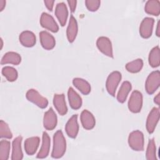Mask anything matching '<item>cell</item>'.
I'll return each instance as SVG.
<instances>
[{"instance_id":"cell-16","label":"cell","mask_w":160,"mask_h":160,"mask_svg":"<svg viewBox=\"0 0 160 160\" xmlns=\"http://www.w3.org/2000/svg\"><path fill=\"white\" fill-rule=\"evenodd\" d=\"M55 15L61 26L66 25L68 17V10L64 2L58 3L55 8Z\"/></svg>"},{"instance_id":"cell-25","label":"cell","mask_w":160,"mask_h":160,"mask_svg":"<svg viewBox=\"0 0 160 160\" xmlns=\"http://www.w3.org/2000/svg\"><path fill=\"white\" fill-rule=\"evenodd\" d=\"M73 85L83 94L87 95L91 92L90 84L84 79L76 78L72 80Z\"/></svg>"},{"instance_id":"cell-13","label":"cell","mask_w":160,"mask_h":160,"mask_svg":"<svg viewBox=\"0 0 160 160\" xmlns=\"http://www.w3.org/2000/svg\"><path fill=\"white\" fill-rule=\"evenodd\" d=\"M39 39L42 47L46 50L53 49L56 45V41L49 32L42 31L39 32Z\"/></svg>"},{"instance_id":"cell-22","label":"cell","mask_w":160,"mask_h":160,"mask_svg":"<svg viewBox=\"0 0 160 160\" xmlns=\"http://www.w3.org/2000/svg\"><path fill=\"white\" fill-rule=\"evenodd\" d=\"M69 103L71 108L73 109H78L82 106L81 97L74 90L73 88H69L68 91Z\"/></svg>"},{"instance_id":"cell-18","label":"cell","mask_w":160,"mask_h":160,"mask_svg":"<svg viewBox=\"0 0 160 160\" xmlns=\"http://www.w3.org/2000/svg\"><path fill=\"white\" fill-rule=\"evenodd\" d=\"M21 44L27 48H31L35 45L36 38L35 34L30 31H24L22 32L19 36Z\"/></svg>"},{"instance_id":"cell-4","label":"cell","mask_w":160,"mask_h":160,"mask_svg":"<svg viewBox=\"0 0 160 160\" xmlns=\"http://www.w3.org/2000/svg\"><path fill=\"white\" fill-rule=\"evenodd\" d=\"M121 74L119 71L112 72L108 77L106 82V88L108 92L112 96H115L117 87L121 80Z\"/></svg>"},{"instance_id":"cell-3","label":"cell","mask_w":160,"mask_h":160,"mask_svg":"<svg viewBox=\"0 0 160 160\" xmlns=\"http://www.w3.org/2000/svg\"><path fill=\"white\" fill-rule=\"evenodd\" d=\"M160 72L158 70L152 71L148 76L145 82V89L149 94H152L159 87Z\"/></svg>"},{"instance_id":"cell-15","label":"cell","mask_w":160,"mask_h":160,"mask_svg":"<svg viewBox=\"0 0 160 160\" xmlns=\"http://www.w3.org/2000/svg\"><path fill=\"white\" fill-rule=\"evenodd\" d=\"M53 104L61 116L65 115L68 112L64 94H56L53 98Z\"/></svg>"},{"instance_id":"cell-11","label":"cell","mask_w":160,"mask_h":160,"mask_svg":"<svg viewBox=\"0 0 160 160\" xmlns=\"http://www.w3.org/2000/svg\"><path fill=\"white\" fill-rule=\"evenodd\" d=\"M58 118L53 109L50 108L48 111L44 113L43 118L44 128L49 131L53 130L57 125Z\"/></svg>"},{"instance_id":"cell-30","label":"cell","mask_w":160,"mask_h":160,"mask_svg":"<svg viewBox=\"0 0 160 160\" xmlns=\"http://www.w3.org/2000/svg\"><path fill=\"white\" fill-rule=\"evenodd\" d=\"M11 143L7 140L0 142V160H8L9 156Z\"/></svg>"},{"instance_id":"cell-21","label":"cell","mask_w":160,"mask_h":160,"mask_svg":"<svg viewBox=\"0 0 160 160\" xmlns=\"http://www.w3.org/2000/svg\"><path fill=\"white\" fill-rule=\"evenodd\" d=\"M42 138V145L36 156L37 158L39 159H43L46 158L49 154L50 149L51 139L48 134L45 131L43 132Z\"/></svg>"},{"instance_id":"cell-39","label":"cell","mask_w":160,"mask_h":160,"mask_svg":"<svg viewBox=\"0 0 160 160\" xmlns=\"http://www.w3.org/2000/svg\"><path fill=\"white\" fill-rule=\"evenodd\" d=\"M1 49L2 48V46H3V41H2V38H1Z\"/></svg>"},{"instance_id":"cell-29","label":"cell","mask_w":160,"mask_h":160,"mask_svg":"<svg viewBox=\"0 0 160 160\" xmlns=\"http://www.w3.org/2000/svg\"><path fill=\"white\" fill-rule=\"evenodd\" d=\"M2 74L9 82H13L16 81L18 76V73L16 69L10 66H5L2 68Z\"/></svg>"},{"instance_id":"cell-33","label":"cell","mask_w":160,"mask_h":160,"mask_svg":"<svg viewBox=\"0 0 160 160\" xmlns=\"http://www.w3.org/2000/svg\"><path fill=\"white\" fill-rule=\"evenodd\" d=\"M85 4L89 11L94 12L99 9L101 1L99 0H86L85 1Z\"/></svg>"},{"instance_id":"cell-7","label":"cell","mask_w":160,"mask_h":160,"mask_svg":"<svg viewBox=\"0 0 160 160\" xmlns=\"http://www.w3.org/2000/svg\"><path fill=\"white\" fill-rule=\"evenodd\" d=\"M159 120V109L158 108H153L149 112L146 123V127L149 134L152 133Z\"/></svg>"},{"instance_id":"cell-12","label":"cell","mask_w":160,"mask_h":160,"mask_svg":"<svg viewBox=\"0 0 160 160\" xmlns=\"http://www.w3.org/2000/svg\"><path fill=\"white\" fill-rule=\"evenodd\" d=\"M65 130L68 136L71 138H75L79 132V125L78 122V115H72L65 126Z\"/></svg>"},{"instance_id":"cell-19","label":"cell","mask_w":160,"mask_h":160,"mask_svg":"<svg viewBox=\"0 0 160 160\" xmlns=\"http://www.w3.org/2000/svg\"><path fill=\"white\" fill-rule=\"evenodd\" d=\"M40 139L38 136H33L27 138L24 141V149L27 154L32 156L36 152L39 145Z\"/></svg>"},{"instance_id":"cell-14","label":"cell","mask_w":160,"mask_h":160,"mask_svg":"<svg viewBox=\"0 0 160 160\" xmlns=\"http://www.w3.org/2000/svg\"><path fill=\"white\" fill-rule=\"evenodd\" d=\"M80 119L82 127L86 130H91L94 128L96 124V120L92 114L88 110H83L81 114Z\"/></svg>"},{"instance_id":"cell-2","label":"cell","mask_w":160,"mask_h":160,"mask_svg":"<svg viewBox=\"0 0 160 160\" xmlns=\"http://www.w3.org/2000/svg\"><path fill=\"white\" fill-rule=\"evenodd\" d=\"M128 144L132 150L142 151L144 147L143 133L139 130L131 132L128 136Z\"/></svg>"},{"instance_id":"cell-28","label":"cell","mask_w":160,"mask_h":160,"mask_svg":"<svg viewBox=\"0 0 160 160\" xmlns=\"http://www.w3.org/2000/svg\"><path fill=\"white\" fill-rule=\"evenodd\" d=\"M143 67V61L141 59H136L126 64V70L131 73H136L139 72Z\"/></svg>"},{"instance_id":"cell-24","label":"cell","mask_w":160,"mask_h":160,"mask_svg":"<svg viewBox=\"0 0 160 160\" xmlns=\"http://www.w3.org/2000/svg\"><path fill=\"white\" fill-rule=\"evenodd\" d=\"M131 88L132 86L130 82L126 81L122 82L117 94V100L119 102L123 103L125 102Z\"/></svg>"},{"instance_id":"cell-27","label":"cell","mask_w":160,"mask_h":160,"mask_svg":"<svg viewBox=\"0 0 160 160\" xmlns=\"http://www.w3.org/2000/svg\"><path fill=\"white\" fill-rule=\"evenodd\" d=\"M148 61L152 68H157L160 64V49L158 46L153 48L149 54Z\"/></svg>"},{"instance_id":"cell-38","label":"cell","mask_w":160,"mask_h":160,"mask_svg":"<svg viewBox=\"0 0 160 160\" xmlns=\"http://www.w3.org/2000/svg\"><path fill=\"white\" fill-rule=\"evenodd\" d=\"M6 6V1L0 0V11H2Z\"/></svg>"},{"instance_id":"cell-5","label":"cell","mask_w":160,"mask_h":160,"mask_svg":"<svg viewBox=\"0 0 160 160\" xmlns=\"http://www.w3.org/2000/svg\"><path fill=\"white\" fill-rule=\"evenodd\" d=\"M26 97L29 101L34 103L40 108H46L48 105V99L41 96L39 92L34 89H29L26 94Z\"/></svg>"},{"instance_id":"cell-36","label":"cell","mask_w":160,"mask_h":160,"mask_svg":"<svg viewBox=\"0 0 160 160\" xmlns=\"http://www.w3.org/2000/svg\"><path fill=\"white\" fill-rule=\"evenodd\" d=\"M154 102L157 104V105H159L160 104V93L159 92L154 98Z\"/></svg>"},{"instance_id":"cell-17","label":"cell","mask_w":160,"mask_h":160,"mask_svg":"<svg viewBox=\"0 0 160 160\" xmlns=\"http://www.w3.org/2000/svg\"><path fill=\"white\" fill-rule=\"evenodd\" d=\"M22 138L21 136L16 137L12 143V160H21L23 158V153L21 148Z\"/></svg>"},{"instance_id":"cell-8","label":"cell","mask_w":160,"mask_h":160,"mask_svg":"<svg viewBox=\"0 0 160 160\" xmlns=\"http://www.w3.org/2000/svg\"><path fill=\"white\" fill-rule=\"evenodd\" d=\"M96 46L102 54L109 58H113L112 43L108 38L105 36L99 37L97 39Z\"/></svg>"},{"instance_id":"cell-20","label":"cell","mask_w":160,"mask_h":160,"mask_svg":"<svg viewBox=\"0 0 160 160\" xmlns=\"http://www.w3.org/2000/svg\"><path fill=\"white\" fill-rule=\"evenodd\" d=\"M78 31V26L77 21L72 15H71L69 24L66 30L67 38L69 42H72L75 40L77 36Z\"/></svg>"},{"instance_id":"cell-10","label":"cell","mask_w":160,"mask_h":160,"mask_svg":"<svg viewBox=\"0 0 160 160\" xmlns=\"http://www.w3.org/2000/svg\"><path fill=\"white\" fill-rule=\"evenodd\" d=\"M154 20L152 18H145L141 22L139 26V33L142 38L148 39L150 38L152 33Z\"/></svg>"},{"instance_id":"cell-37","label":"cell","mask_w":160,"mask_h":160,"mask_svg":"<svg viewBox=\"0 0 160 160\" xmlns=\"http://www.w3.org/2000/svg\"><path fill=\"white\" fill-rule=\"evenodd\" d=\"M160 21H158V24H157V28H156V34L158 37L160 36Z\"/></svg>"},{"instance_id":"cell-26","label":"cell","mask_w":160,"mask_h":160,"mask_svg":"<svg viewBox=\"0 0 160 160\" xmlns=\"http://www.w3.org/2000/svg\"><path fill=\"white\" fill-rule=\"evenodd\" d=\"M144 11L146 13L158 16L160 14V2L158 0L148 1L144 6Z\"/></svg>"},{"instance_id":"cell-34","label":"cell","mask_w":160,"mask_h":160,"mask_svg":"<svg viewBox=\"0 0 160 160\" xmlns=\"http://www.w3.org/2000/svg\"><path fill=\"white\" fill-rule=\"evenodd\" d=\"M44 3L45 4V6H46V8H48V9L50 11H52L53 9V6H54V1H51V0H45L44 1Z\"/></svg>"},{"instance_id":"cell-31","label":"cell","mask_w":160,"mask_h":160,"mask_svg":"<svg viewBox=\"0 0 160 160\" xmlns=\"http://www.w3.org/2000/svg\"><path fill=\"white\" fill-rule=\"evenodd\" d=\"M146 158L147 160H157L156 148L154 139H150L147 146Z\"/></svg>"},{"instance_id":"cell-6","label":"cell","mask_w":160,"mask_h":160,"mask_svg":"<svg viewBox=\"0 0 160 160\" xmlns=\"http://www.w3.org/2000/svg\"><path fill=\"white\" fill-rule=\"evenodd\" d=\"M129 110L133 113H138L142 106V95L139 91H134L128 101Z\"/></svg>"},{"instance_id":"cell-9","label":"cell","mask_w":160,"mask_h":160,"mask_svg":"<svg viewBox=\"0 0 160 160\" xmlns=\"http://www.w3.org/2000/svg\"><path fill=\"white\" fill-rule=\"evenodd\" d=\"M40 24L45 29L51 31L52 32H57L59 30V26L52 16L46 12H42L40 18Z\"/></svg>"},{"instance_id":"cell-1","label":"cell","mask_w":160,"mask_h":160,"mask_svg":"<svg viewBox=\"0 0 160 160\" xmlns=\"http://www.w3.org/2000/svg\"><path fill=\"white\" fill-rule=\"evenodd\" d=\"M66 149V142L62 132L61 130L57 131L53 136V148L51 156L53 158L58 159L63 156Z\"/></svg>"},{"instance_id":"cell-32","label":"cell","mask_w":160,"mask_h":160,"mask_svg":"<svg viewBox=\"0 0 160 160\" xmlns=\"http://www.w3.org/2000/svg\"><path fill=\"white\" fill-rule=\"evenodd\" d=\"M0 137L6 139H11L12 137V134L8 124L3 120L0 121Z\"/></svg>"},{"instance_id":"cell-35","label":"cell","mask_w":160,"mask_h":160,"mask_svg":"<svg viewBox=\"0 0 160 160\" xmlns=\"http://www.w3.org/2000/svg\"><path fill=\"white\" fill-rule=\"evenodd\" d=\"M70 10L72 12H74L76 10V4H77V1H67Z\"/></svg>"},{"instance_id":"cell-23","label":"cell","mask_w":160,"mask_h":160,"mask_svg":"<svg viewBox=\"0 0 160 160\" xmlns=\"http://www.w3.org/2000/svg\"><path fill=\"white\" fill-rule=\"evenodd\" d=\"M21 61V56L15 52H8L2 58L1 64H11L14 65H18Z\"/></svg>"}]
</instances>
